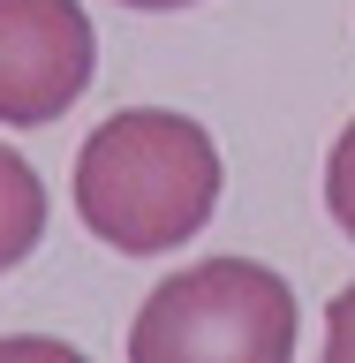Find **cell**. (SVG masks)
Listing matches in <instances>:
<instances>
[{"label": "cell", "mask_w": 355, "mask_h": 363, "mask_svg": "<svg viewBox=\"0 0 355 363\" xmlns=\"http://www.w3.org/2000/svg\"><path fill=\"white\" fill-rule=\"evenodd\" d=\"M325 212H333V227L355 242V121L333 136V152H325Z\"/></svg>", "instance_id": "5"}, {"label": "cell", "mask_w": 355, "mask_h": 363, "mask_svg": "<svg viewBox=\"0 0 355 363\" xmlns=\"http://www.w3.org/2000/svg\"><path fill=\"white\" fill-rule=\"evenodd\" d=\"M0 363H91V356L53 333H0Z\"/></svg>", "instance_id": "6"}, {"label": "cell", "mask_w": 355, "mask_h": 363, "mask_svg": "<svg viewBox=\"0 0 355 363\" xmlns=\"http://www.w3.org/2000/svg\"><path fill=\"white\" fill-rule=\"evenodd\" d=\"M45 242V182L23 152L0 144V272H16Z\"/></svg>", "instance_id": "4"}, {"label": "cell", "mask_w": 355, "mask_h": 363, "mask_svg": "<svg viewBox=\"0 0 355 363\" xmlns=\"http://www.w3.org/2000/svg\"><path fill=\"white\" fill-rule=\"evenodd\" d=\"M121 8H197V0H121Z\"/></svg>", "instance_id": "8"}, {"label": "cell", "mask_w": 355, "mask_h": 363, "mask_svg": "<svg viewBox=\"0 0 355 363\" xmlns=\"http://www.w3.org/2000/svg\"><path fill=\"white\" fill-rule=\"evenodd\" d=\"M98 38L76 0H0V121L45 129L91 91Z\"/></svg>", "instance_id": "3"}, {"label": "cell", "mask_w": 355, "mask_h": 363, "mask_svg": "<svg viewBox=\"0 0 355 363\" xmlns=\"http://www.w3.org/2000/svg\"><path fill=\"white\" fill-rule=\"evenodd\" d=\"M325 363H355V280L325 303Z\"/></svg>", "instance_id": "7"}, {"label": "cell", "mask_w": 355, "mask_h": 363, "mask_svg": "<svg viewBox=\"0 0 355 363\" xmlns=\"http://www.w3.org/2000/svg\"><path fill=\"white\" fill-rule=\"evenodd\" d=\"M220 144L174 106H121L76 152V212L121 257L197 242L220 212Z\"/></svg>", "instance_id": "1"}, {"label": "cell", "mask_w": 355, "mask_h": 363, "mask_svg": "<svg viewBox=\"0 0 355 363\" xmlns=\"http://www.w3.org/2000/svg\"><path fill=\"white\" fill-rule=\"evenodd\" d=\"M295 295L257 257L167 272L129 325V363H295Z\"/></svg>", "instance_id": "2"}]
</instances>
